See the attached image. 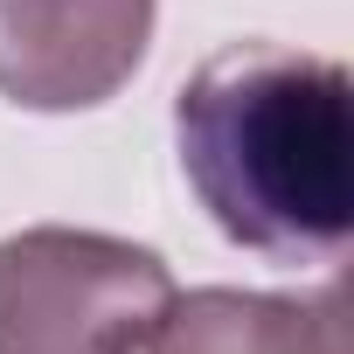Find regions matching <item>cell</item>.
Wrapping results in <instances>:
<instances>
[{"mask_svg": "<svg viewBox=\"0 0 354 354\" xmlns=\"http://www.w3.org/2000/svg\"><path fill=\"white\" fill-rule=\"evenodd\" d=\"M181 174L209 223L271 264H333L354 236V84L333 56L230 42L174 97Z\"/></svg>", "mask_w": 354, "mask_h": 354, "instance_id": "6da1fadb", "label": "cell"}, {"mask_svg": "<svg viewBox=\"0 0 354 354\" xmlns=\"http://www.w3.org/2000/svg\"><path fill=\"white\" fill-rule=\"evenodd\" d=\"M146 347L153 354H340V326H333V299L195 285L167 299Z\"/></svg>", "mask_w": 354, "mask_h": 354, "instance_id": "277c9868", "label": "cell"}, {"mask_svg": "<svg viewBox=\"0 0 354 354\" xmlns=\"http://www.w3.org/2000/svg\"><path fill=\"white\" fill-rule=\"evenodd\" d=\"M160 0H0V97L91 111L118 97L153 42Z\"/></svg>", "mask_w": 354, "mask_h": 354, "instance_id": "3957f363", "label": "cell"}, {"mask_svg": "<svg viewBox=\"0 0 354 354\" xmlns=\"http://www.w3.org/2000/svg\"><path fill=\"white\" fill-rule=\"evenodd\" d=\"M174 271L104 230L35 223L0 236V354H146Z\"/></svg>", "mask_w": 354, "mask_h": 354, "instance_id": "7a4b0ae2", "label": "cell"}]
</instances>
